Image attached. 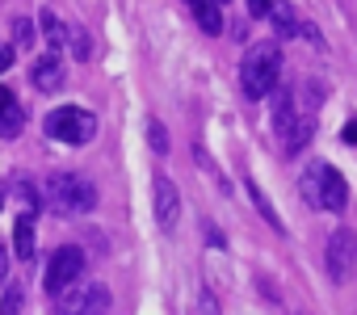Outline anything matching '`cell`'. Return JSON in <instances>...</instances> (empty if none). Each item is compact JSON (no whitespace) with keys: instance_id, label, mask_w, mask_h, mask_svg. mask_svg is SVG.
<instances>
[{"instance_id":"obj_1","label":"cell","mask_w":357,"mask_h":315,"mask_svg":"<svg viewBox=\"0 0 357 315\" xmlns=\"http://www.w3.org/2000/svg\"><path fill=\"white\" fill-rule=\"evenodd\" d=\"M278 76H282V47L278 43H257L240 63V93L248 101H265L278 89Z\"/></svg>"},{"instance_id":"obj_2","label":"cell","mask_w":357,"mask_h":315,"mask_svg":"<svg viewBox=\"0 0 357 315\" xmlns=\"http://www.w3.org/2000/svg\"><path fill=\"white\" fill-rule=\"evenodd\" d=\"M303 190V202L315 206V210H344L349 202V190H344V177L332 169V164H311L298 181Z\"/></svg>"},{"instance_id":"obj_3","label":"cell","mask_w":357,"mask_h":315,"mask_svg":"<svg viewBox=\"0 0 357 315\" xmlns=\"http://www.w3.org/2000/svg\"><path fill=\"white\" fill-rule=\"evenodd\" d=\"M43 194H47L51 210H59V215H89L97 206V190L80 173H55Z\"/></svg>"},{"instance_id":"obj_4","label":"cell","mask_w":357,"mask_h":315,"mask_svg":"<svg viewBox=\"0 0 357 315\" xmlns=\"http://www.w3.org/2000/svg\"><path fill=\"white\" fill-rule=\"evenodd\" d=\"M43 126H47L51 139H59V143H68V147H80V143H89V139L97 135V118H93L89 109H80V105H59V109H51Z\"/></svg>"},{"instance_id":"obj_5","label":"cell","mask_w":357,"mask_h":315,"mask_svg":"<svg viewBox=\"0 0 357 315\" xmlns=\"http://www.w3.org/2000/svg\"><path fill=\"white\" fill-rule=\"evenodd\" d=\"M84 269H89V261H84V252H80V248H72V244L55 248V252H51V261H47V273H43L47 294H51V298L68 294V290L84 277Z\"/></svg>"},{"instance_id":"obj_6","label":"cell","mask_w":357,"mask_h":315,"mask_svg":"<svg viewBox=\"0 0 357 315\" xmlns=\"http://www.w3.org/2000/svg\"><path fill=\"white\" fill-rule=\"evenodd\" d=\"M59 315H109V286L93 282V286H72L68 294H59Z\"/></svg>"},{"instance_id":"obj_7","label":"cell","mask_w":357,"mask_h":315,"mask_svg":"<svg viewBox=\"0 0 357 315\" xmlns=\"http://www.w3.org/2000/svg\"><path fill=\"white\" fill-rule=\"evenodd\" d=\"M353 265H357V240H353L349 227H336L328 236V273H332V282H349Z\"/></svg>"},{"instance_id":"obj_8","label":"cell","mask_w":357,"mask_h":315,"mask_svg":"<svg viewBox=\"0 0 357 315\" xmlns=\"http://www.w3.org/2000/svg\"><path fill=\"white\" fill-rule=\"evenodd\" d=\"M63 80H68V68H63L59 51H43V55L30 63V84H34L38 93H59Z\"/></svg>"},{"instance_id":"obj_9","label":"cell","mask_w":357,"mask_h":315,"mask_svg":"<svg viewBox=\"0 0 357 315\" xmlns=\"http://www.w3.org/2000/svg\"><path fill=\"white\" fill-rule=\"evenodd\" d=\"M151 202H155V223L164 231H172L176 219H181V194H176V185L168 177H155L151 181Z\"/></svg>"},{"instance_id":"obj_10","label":"cell","mask_w":357,"mask_h":315,"mask_svg":"<svg viewBox=\"0 0 357 315\" xmlns=\"http://www.w3.org/2000/svg\"><path fill=\"white\" fill-rule=\"evenodd\" d=\"M22 122H26V109L22 101L0 84V139H17L22 135Z\"/></svg>"},{"instance_id":"obj_11","label":"cell","mask_w":357,"mask_h":315,"mask_svg":"<svg viewBox=\"0 0 357 315\" xmlns=\"http://www.w3.org/2000/svg\"><path fill=\"white\" fill-rule=\"evenodd\" d=\"M311 135H315V118H311V114H298V118L286 126V135H282V151H286V155H298V151L311 143Z\"/></svg>"},{"instance_id":"obj_12","label":"cell","mask_w":357,"mask_h":315,"mask_svg":"<svg viewBox=\"0 0 357 315\" xmlns=\"http://www.w3.org/2000/svg\"><path fill=\"white\" fill-rule=\"evenodd\" d=\"M265 17H269V26L278 30V38H298V30H303V26H298V13L286 5V0H273Z\"/></svg>"},{"instance_id":"obj_13","label":"cell","mask_w":357,"mask_h":315,"mask_svg":"<svg viewBox=\"0 0 357 315\" xmlns=\"http://www.w3.org/2000/svg\"><path fill=\"white\" fill-rule=\"evenodd\" d=\"M13 256H17V261H30V256H34V215H30V210L17 215V227H13Z\"/></svg>"},{"instance_id":"obj_14","label":"cell","mask_w":357,"mask_h":315,"mask_svg":"<svg viewBox=\"0 0 357 315\" xmlns=\"http://www.w3.org/2000/svg\"><path fill=\"white\" fill-rule=\"evenodd\" d=\"M63 47L84 63V59H93V38H89V30L80 26V22H63Z\"/></svg>"},{"instance_id":"obj_15","label":"cell","mask_w":357,"mask_h":315,"mask_svg":"<svg viewBox=\"0 0 357 315\" xmlns=\"http://www.w3.org/2000/svg\"><path fill=\"white\" fill-rule=\"evenodd\" d=\"M190 9L198 17V26L206 34H223V13H219V0H190Z\"/></svg>"},{"instance_id":"obj_16","label":"cell","mask_w":357,"mask_h":315,"mask_svg":"<svg viewBox=\"0 0 357 315\" xmlns=\"http://www.w3.org/2000/svg\"><path fill=\"white\" fill-rule=\"evenodd\" d=\"M269 118H273V135H278V139H282V135H286V126L298 118V114H294V97H290L286 89L273 97V114H269Z\"/></svg>"},{"instance_id":"obj_17","label":"cell","mask_w":357,"mask_h":315,"mask_svg":"<svg viewBox=\"0 0 357 315\" xmlns=\"http://www.w3.org/2000/svg\"><path fill=\"white\" fill-rule=\"evenodd\" d=\"M13 198H17V202H22V210H30V215L43 206V194H38L30 181H13Z\"/></svg>"},{"instance_id":"obj_18","label":"cell","mask_w":357,"mask_h":315,"mask_svg":"<svg viewBox=\"0 0 357 315\" xmlns=\"http://www.w3.org/2000/svg\"><path fill=\"white\" fill-rule=\"evenodd\" d=\"M248 198H252V202H257V210H261V215H265V223H269V227H278V231H282V219H278V210H273V206H269V202H265V194H261V190H257V185H252V181H248Z\"/></svg>"},{"instance_id":"obj_19","label":"cell","mask_w":357,"mask_h":315,"mask_svg":"<svg viewBox=\"0 0 357 315\" xmlns=\"http://www.w3.org/2000/svg\"><path fill=\"white\" fill-rule=\"evenodd\" d=\"M147 139H151V151L155 155H168V135H164L160 122H147Z\"/></svg>"},{"instance_id":"obj_20","label":"cell","mask_w":357,"mask_h":315,"mask_svg":"<svg viewBox=\"0 0 357 315\" xmlns=\"http://www.w3.org/2000/svg\"><path fill=\"white\" fill-rule=\"evenodd\" d=\"M17 311H22V286H9L0 298V315H17Z\"/></svg>"},{"instance_id":"obj_21","label":"cell","mask_w":357,"mask_h":315,"mask_svg":"<svg viewBox=\"0 0 357 315\" xmlns=\"http://www.w3.org/2000/svg\"><path fill=\"white\" fill-rule=\"evenodd\" d=\"M13 38H17V47H30V43H34V26H30L26 17H17V22H13Z\"/></svg>"},{"instance_id":"obj_22","label":"cell","mask_w":357,"mask_h":315,"mask_svg":"<svg viewBox=\"0 0 357 315\" xmlns=\"http://www.w3.org/2000/svg\"><path fill=\"white\" fill-rule=\"evenodd\" d=\"M198 315H219V302H215V294H211V290L198 298Z\"/></svg>"},{"instance_id":"obj_23","label":"cell","mask_w":357,"mask_h":315,"mask_svg":"<svg viewBox=\"0 0 357 315\" xmlns=\"http://www.w3.org/2000/svg\"><path fill=\"white\" fill-rule=\"evenodd\" d=\"M273 0H248V17H265Z\"/></svg>"},{"instance_id":"obj_24","label":"cell","mask_w":357,"mask_h":315,"mask_svg":"<svg viewBox=\"0 0 357 315\" xmlns=\"http://www.w3.org/2000/svg\"><path fill=\"white\" fill-rule=\"evenodd\" d=\"M13 59H17V55H13V47H0V72H9V68H13Z\"/></svg>"},{"instance_id":"obj_25","label":"cell","mask_w":357,"mask_h":315,"mask_svg":"<svg viewBox=\"0 0 357 315\" xmlns=\"http://www.w3.org/2000/svg\"><path fill=\"white\" fill-rule=\"evenodd\" d=\"M344 139H353V143H357V126H349V130H344Z\"/></svg>"},{"instance_id":"obj_26","label":"cell","mask_w":357,"mask_h":315,"mask_svg":"<svg viewBox=\"0 0 357 315\" xmlns=\"http://www.w3.org/2000/svg\"><path fill=\"white\" fill-rule=\"evenodd\" d=\"M0 202H5V185H0Z\"/></svg>"},{"instance_id":"obj_27","label":"cell","mask_w":357,"mask_h":315,"mask_svg":"<svg viewBox=\"0 0 357 315\" xmlns=\"http://www.w3.org/2000/svg\"><path fill=\"white\" fill-rule=\"evenodd\" d=\"M219 5H223V0H219Z\"/></svg>"}]
</instances>
